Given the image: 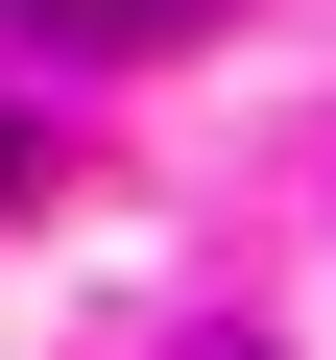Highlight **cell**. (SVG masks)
<instances>
[{"instance_id":"obj_2","label":"cell","mask_w":336,"mask_h":360,"mask_svg":"<svg viewBox=\"0 0 336 360\" xmlns=\"http://www.w3.org/2000/svg\"><path fill=\"white\" fill-rule=\"evenodd\" d=\"M25 193H49V144H25V120H0V217H25Z\"/></svg>"},{"instance_id":"obj_1","label":"cell","mask_w":336,"mask_h":360,"mask_svg":"<svg viewBox=\"0 0 336 360\" xmlns=\"http://www.w3.org/2000/svg\"><path fill=\"white\" fill-rule=\"evenodd\" d=\"M25 49H168V25H217V0H0Z\"/></svg>"},{"instance_id":"obj_3","label":"cell","mask_w":336,"mask_h":360,"mask_svg":"<svg viewBox=\"0 0 336 360\" xmlns=\"http://www.w3.org/2000/svg\"><path fill=\"white\" fill-rule=\"evenodd\" d=\"M217 360H240V336H217Z\"/></svg>"}]
</instances>
